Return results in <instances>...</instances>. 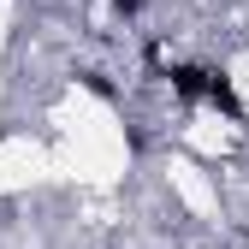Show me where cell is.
I'll use <instances>...</instances> for the list:
<instances>
[{"label": "cell", "instance_id": "obj_1", "mask_svg": "<svg viewBox=\"0 0 249 249\" xmlns=\"http://www.w3.org/2000/svg\"><path fill=\"white\" fill-rule=\"evenodd\" d=\"M208 107L220 113V119H231V124H249V107L237 95V77L226 66H208Z\"/></svg>", "mask_w": 249, "mask_h": 249}, {"label": "cell", "instance_id": "obj_2", "mask_svg": "<svg viewBox=\"0 0 249 249\" xmlns=\"http://www.w3.org/2000/svg\"><path fill=\"white\" fill-rule=\"evenodd\" d=\"M166 83L178 107H208V66H196V59H172L166 66Z\"/></svg>", "mask_w": 249, "mask_h": 249}, {"label": "cell", "instance_id": "obj_3", "mask_svg": "<svg viewBox=\"0 0 249 249\" xmlns=\"http://www.w3.org/2000/svg\"><path fill=\"white\" fill-rule=\"evenodd\" d=\"M71 77H77L95 101H107V107H119V101H124V89H119V83H113V71H101V66H77Z\"/></svg>", "mask_w": 249, "mask_h": 249}, {"label": "cell", "instance_id": "obj_4", "mask_svg": "<svg viewBox=\"0 0 249 249\" xmlns=\"http://www.w3.org/2000/svg\"><path fill=\"white\" fill-rule=\"evenodd\" d=\"M142 6H148V0H113V12H119L124 24H137V18H142Z\"/></svg>", "mask_w": 249, "mask_h": 249}]
</instances>
